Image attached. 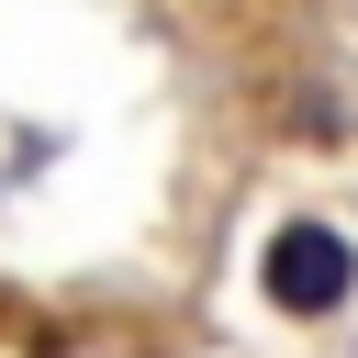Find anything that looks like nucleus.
Masks as SVG:
<instances>
[{
  "mask_svg": "<svg viewBox=\"0 0 358 358\" xmlns=\"http://www.w3.org/2000/svg\"><path fill=\"white\" fill-rule=\"evenodd\" d=\"M257 291L313 324V313H336V302L358 291V246H347L336 224H280V235L257 246Z\"/></svg>",
  "mask_w": 358,
  "mask_h": 358,
  "instance_id": "f257e3e1",
  "label": "nucleus"
}]
</instances>
